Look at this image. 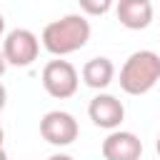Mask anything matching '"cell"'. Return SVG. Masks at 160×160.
<instances>
[{
  "mask_svg": "<svg viewBox=\"0 0 160 160\" xmlns=\"http://www.w3.org/2000/svg\"><path fill=\"white\" fill-rule=\"evenodd\" d=\"M5 32V18H2V12H0V35Z\"/></svg>",
  "mask_w": 160,
  "mask_h": 160,
  "instance_id": "obj_14",
  "label": "cell"
},
{
  "mask_svg": "<svg viewBox=\"0 0 160 160\" xmlns=\"http://www.w3.org/2000/svg\"><path fill=\"white\" fill-rule=\"evenodd\" d=\"M5 68H8V60H5V55H2V50H0V78H2Z\"/></svg>",
  "mask_w": 160,
  "mask_h": 160,
  "instance_id": "obj_13",
  "label": "cell"
},
{
  "mask_svg": "<svg viewBox=\"0 0 160 160\" xmlns=\"http://www.w3.org/2000/svg\"><path fill=\"white\" fill-rule=\"evenodd\" d=\"M88 115H90V120H92L98 128L115 130V128H120V122L125 120V108H122V102H120L115 95L100 92V95H95V98L90 100Z\"/></svg>",
  "mask_w": 160,
  "mask_h": 160,
  "instance_id": "obj_6",
  "label": "cell"
},
{
  "mask_svg": "<svg viewBox=\"0 0 160 160\" xmlns=\"http://www.w3.org/2000/svg\"><path fill=\"white\" fill-rule=\"evenodd\" d=\"M5 102H8V90H5V85L0 82V110L5 108Z\"/></svg>",
  "mask_w": 160,
  "mask_h": 160,
  "instance_id": "obj_11",
  "label": "cell"
},
{
  "mask_svg": "<svg viewBox=\"0 0 160 160\" xmlns=\"http://www.w3.org/2000/svg\"><path fill=\"white\" fill-rule=\"evenodd\" d=\"M78 70L72 62L68 60H50L45 68H42V88L50 98H58V100H68L78 92Z\"/></svg>",
  "mask_w": 160,
  "mask_h": 160,
  "instance_id": "obj_3",
  "label": "cell"
},
{
  "mask_svg": "<svg viewBox=\"0 0 160 160\" xmlns=\"http://www.w3.org/2000/svg\"><path fill=\"white\" fill-rule=\"evenodd\" d=\"M160 80V55L152 50L132 52L120 68V88L128 95H145Z\"/></svg>",
  "mask_w": 160,
  "mask_h": 160,
  "instance_id": "obj_2",
  "label": "cell"
},
{
  "mask_svg": "<svg viewBox=\"0 0 160 160\" xmlns=\"http://www.w3.org/2000/svg\"><path fill=\"white\" fill-rule=\"evenodd\" d=\"M155 150H158V155H160V138H158V142H155Z\"/></svg>",
  "mask_w": 160,
  "mask_h": 160,
  "instance_id": "obj_17",
  "label": "cell"
},
{
  "mask_svg": "<svg viewBox=\"0 0 160 160\" xmlns=\"http://www.w3.org/2000/svg\"><path fill=\"white\" fill-rule=\"evenodd\" d=\"M2 140H5V130L0 128V148H2Z\"/></svg>",
  "mask_w": 160,
  "mask_h": 160,
  "instance_id": "obj_15",
  "label": "cell"
},
{
  "mask_svg": "<svg viewBox=\"0 0 160 160\" xmlns=\"http://www.w3.org/2000/svg\"><path fill=\"white\" fill-rule=\"evenodd\" d=\"M38 52H40V40L35 38V32H30L25 28L10 30L5 42H2V55H5L8 65H15V68L32 65Z\"/></svg>",
  "mask_w": 160,
  "mask_h": 160,
  "instance_id": "obj_4",
  "label": "cell"
},
{
  "mask_svg": "<svg viewBox=\"0 0 160 160\" xmlns=\"http://www.w3.org/2000/svg\"><path fill=\"white\" fill-rule=\"evenodd\" d=\"M142 142L135 132L128 130H112L102 140V158L105 160H140Z\"/></svg>",
  "mask_w": 160,
  "mask_h": 160,
  "instance_id": "obj_7",
  "label": "cell"
},
{
  "mask_svg": "<svg viewBox=\"0 0 160 160\" xmlns=\"http://www.w3.org/2000/svg\"><path fill=\"white\" fill-rule=\"evenodd\" d=\"M115 78V65L110 58H90L82 65V80L92 90H105Z\"/></svg>",
  "mask_w": 160,
  "mask_h": 160,
  "instance_id": "obj_9",
  "label": "cell"
},
{
  "mask_svg": "<svg viewBox=\"0 0 160 160\" xmlns=\"http://www.w3.org/2000/svg\"><path fill=\"white\" fill-rule=\"evenodd\" d=\"M40 135L50 145H58V148L70 145L78 138V120L65 110H50L40 120Z\"/></svg>",
  "mask_w": 160,
  "mask_h": 160,
  "instance_id": "obj_5",
  "label": "cell"
},
{
  "mask_svg": "<svg viewBox=\"0 0 160 160\" xmlns=\"http://www.w3.org/2000/svg\"><path fill=\"white\" fill-rule=\"evenodd\" d=\"M0 160H8V155H5V150L0 148Z\"/></svg>",
  "mask_w": 160,
  "mask_h": 160,
  "instance_id": "obj_16",
  "label": "cell"
},
{
  "mask_svg": "<svg viewBox=\"0 0 160 160\" xmlns=\"http://www.w3.org/2000/svg\"><path fill=\"white\" fill-rule=\"evenodd\" d=\"M110 8H112V2H110V0H100V2L82 0V2H80V10H82V12H90V15H102V12H108Z\"/></svg>",
  "mask_w": 160,
  "mask_h": 160,
  "instance_id": "obj_10",
  "label": "cell"
},
{
  "mask_svg": "<svg viewBox=\"0 0 160 160\" xmlns=\"http://www.w3.org/2000/svg\"><path fill=\"white\" fill-rule=\"evenodd\" d=\"M118 20L128 30H145L152 22V2L150 0H120L115 5Z\"/></svg>",
  "mask_w": 160,
  "mask_h": 160,
  "instance_id": "obj_8",
  "label": "cell"
},
{
  "mask_svg": "<svg viewBox=\"0 0 160 160\" xmlns=\"http://www.w3.org/2000/svg\"><path fill=\"white\" fill-rule=\"evenodd\" d=\"M88 40H90V22L80 12L62 15L60 20L48 22L42 30V48L60 58L85 48Z\"/></svg>",
  "mask_w": 160,
  "mask_h": 160,
  "instance_id": "obj_1",
  "label": "cell"
},
{
  "mask_svg": "<svg viewBox=\"0 0 160 160\" xmlns=\"http://www.w3.org/2000/svg\"><path fill=\"white\" fill-rule=\"evenodd\" d=\"M48 160H72L70 155H65V152H55V155H50Z\"/></svg>",
  "mask_w": 160,
  "mask_h": 160,
  "instance_id": "obj_12",
  "label": "cell"
}]
</instances>
